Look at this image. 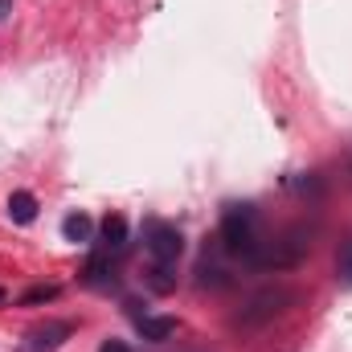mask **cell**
Listing matches in <instances>:
<instances>
[{
	"label": "cell",
	"mask_w": 352,
	"mask_h": 352,
	"mask_svg": "<svg viewBox=\"0 0 352 352\" xmlns=\"http://www.w3.org/2000/svg\"><path fill=\"white\" fill-rule=\"evenodd\" d=\"M221 242L230 254L238 258H250L258 250V209L254 205H230L226 217H221Z\"/></svg>",
	"instance_id": "obj_1"
},
{
	"label": "cell",
	"mask_w": 352,
	"mask_h": 352,
	"mask_svg": "<svg viewBox=\"0 0 352 352\" xmlns=\"http://www.w3.org/2000/svg\"><path fill=\"white\" fill-rule=\"evenodd\" d=\"M307 230H291V234H283L278 242H258V250L246 258L250 266H258V270H291V266H299L307 258Z\"/></svg>",
	"instance_id": "obj_2"
},
{
	"label": "cell",
	"mask_w": 352,
	"mask_h": 352,
	"mask_svg": "<svg viewBox=\"0 0 352 352\" xmlns=\"http://www.w3.org/2000/svg\"><path fill=\"white\" fill-rule=\"evenodd\" d=\"M144 242H148V254H152L156 263L173 266L176 258L184 254V238H180V230L168 226V221H148V226H144Z\"/></svg>",
	"instance_id": "obj_3"
},
{
	"label": "cell",
	"mask_w": 352,
	"mask_h": 352,
	"mask_svg": "<svg viewBox=\"0 0 352 352\" xmlns=\"http://www.w3.org/2000/svg\"><path fill=\"white\" fill-rule=\"evenodd\" d=\"M70 336H74V324L70 320H45V324H37L25 336V349L29 352H58Z\"/></svg>",
	"instance_id": "obj_4"
},
{
	"label": "cell",
	"mask_w": 352,
	"mask_h": 352,
	"mask_svg": "<svg viewBox=\"0 0 352 352\" xmlns=\"http://www.w3.org/2000/svg\"><path fill=\"white\" fill-rule=\"evenodd\" d=\"M291 299H295L291 291H263V295H254L250 307L242 311V324H263V320H270V316H278Z\"/></svg>",
	"instance_id": "obj_5"
},
{
	"label": "cell",
	"mask_w": 352,
	"mask_h": 352,
	"mask_svg": "<svg viewBox=\"0 0 352 352\" xmlns=\"http://www.w3.org/2000/svg\"><path fill=\"white\" fill-rule=\"evenodd\" d=\"M140 336L152 340V344H164V340L176 336V320L173 316H144L140 320Z\"/></svg>",
	"instance_id": "obj_6"
},
{
	"label": "cell",
	"mask_w": 352,
	"mask_h": 352,
	"mask_svg": "<svg viewBox=\"0 0 352 352\" xmlns=\"http://www.w3.org/2000/svg\"><path fill=\"white\" fill-rule=\"evenodd\" d=\"M8 217H12L16 226H29V221L37 217V197H33V192H25V188H21V192H12V197H8Z\"/></svg>",
	"instance_id": "obj_7"
},
{
	"label": "cell",
	"mask_w": 352,
	"mask_h": 352,
	"mask_svg": "<svg viewBox=\"0 0 352 352\" xmlns=\"http://www.w3.org/2000/svg\"><path fill=\"white\" fill-rule=\"evenodd\" d=\"M82 278H87L90 287H111V283H115V270H111V258H107V250H98V254L90 258V263H87V274H82Z\"/></svg>",
	"instance_id": "obj_8"
},
{
	"label": "cell",
	"mask_w": 352,
	"mask_h": 352,
	"mask_svg": "<svg viewBox=\"0 0 352 352\" xmlns=\"http://www.w3.org/2000/svg\"><path fill=\"white\" fill-rule=\"evenodd\" d=\"M123 246H127V221H123V217H107V221H102V250L119 254Z\"/></svg>",
	"instance_id": "obj_9"
},
{
	"label": "cell",
	"mask_w": 352,
	"mask_h": 352,
	"mask_svg": "<svg viewBox=\"0 0 352 352\" xmlns=\"http://www.w3.org/2000/svg\"><path fill=\"white\" fill-rule=\"evenodd\" d=\"M62 234H66V242H82L87 246L90 238H94V221H90L87 213H70L62 221Z\"/></svg>",
	"instance_id": "obj_10"
},
{
	"label": "cell",
	"mask_w": 352,
	"mask_h": 352,
	"mask_svg": "<svg viewBox=\"0 0 352 352\" xmlns=\"http://www.w3.org/2000/svg\"><path fill=\"white\" fill-rule=\"evenodd\" d=\"M148 287L152 291H160V295H168L176 287V278H173V270H168V263H156L152 270H148Z\"/></svg>",
	"instance_id": "obj_11"
},
{
	"label": "cell",
	"mask_w": 352,
	"mask_h": 352,
	"mask_svg": "<svg viewBox=\"0 0 352 352\" xmlns=\"http://www.w3.org/2000/svg\"><path fill=\"white\" fill-rule=\"evenodd\" d=\"M58 295H62V287H54V283H50V287H33V291H25V295H21V303H25V307H37V303H54Z\"/></svg>",
	"instance_id": "obj_12"
},
{
	"label": "cell",
	"mask_w": 352,
	"mask_h": 352,
	"mask_svg": "<svg viewBox=\"0 0 352 352\" xmlns=\"http://www.w3.org/2000/svg\"><path fill=\"white\" fill-rule=\"evenodd\" d=\"M197 274H201V287H226V283H230V274L217 270V266H201Z\"/></svg>",
	"instance_id": "obj_13"
},
{
	"label": "cell",
	"mask_w": 352,
	"mask_h": 352,
	"mask_svg": "<svg viewBox=\"0 0 352 352\" xmlns=\"http://www.w3.org/2000/svg\"><path fill=\"white\" fill-rule=\"evenodd\" d=\"M340 274H344V283H352V246L340 254Z\"/></svg>",
	"instance_id": "obj_14"
},
{
	"label": "cell",
	"mask_w": 352,
	"mask_h": 352,
	"mask_svg": "<svg viewBox=\"0 0 352 352\" xmlns=\"http://www.w3.org/2000/svg\"><path fill=\"white\" fill-rule=\"evenodd\" d=\"M98 352H131V349H127L123 340H102V349H98Z\"/></svg>",
	"instance_id": "obj_15"
},
{
	"label": "cell",
	"mask_w": 352,
	"mask_h": 352,
	"mask_svg": "<svg viewBox=\"0 0 352 352\" xmlns=\"http://www.w3.org/2000/svg\"><path fill=\"white\" fill-rule=\"evenodd\" d=\"M8 8H12V0H0V21H8Z\"/></svg>",
	"instance_id": "obj_16"
},
{
	"label": "cell",
	"mask_w": 352,
	"mask_h": 352,
	"mask_svg": "<svg viewBox=\"0 0 352 352\" xmlns=\"http://www.w3.org/2000/svg\"><path fill=\"white\" fill-rule=\"evenodd\" d=\"M4 299H8V295H4V291H0V307H4Z\"/></svg>",
	"instance_id": "obj_17"
}]
</instances>
